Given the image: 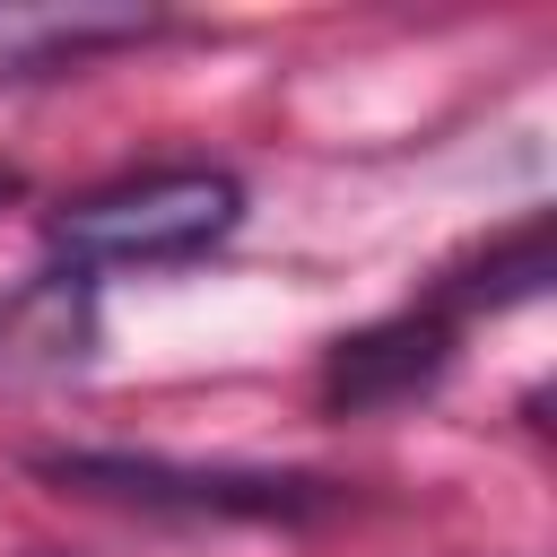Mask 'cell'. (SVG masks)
Returning <instances> with one entry per match:
<instances>
[{"mask_svg":"<svg viewBox=\"0 0 557 557\" xmlns=\"http://www.w3.org/2000/svg\"><path fill=\"white\" fill-rule=\"evenodd\" d=\"M244 218V183L218 165H165V174H131L104 183L87 200H70L52 218V244L87 270V261H122V270H157V261H200L209 244H226Z\"/></svg>","mask_w":557,"mask_h":557,"instance_id":"6da1fadb","label":"cell"},{"mask_svg":"<svg viewBox=\"0 0 557 557\" xmlns=\"http://www.w3.org/2000/svg\"><path fill=\"white\" fill-rule=\"evenodd\" d=\"M52 487L104 496V505H148V513H226V522H305L331 513L339 487L305 470H226V461H165V453H35Z\"/></svg>","mask_w":557,"mask_h":557,"instance_id":"7a4b0ae2","label":"cell"},{"mask_svg":"<svg viewBox=\"0 0 557 557\" xmlns=\"http://www.w3.org/2000/svg\"><path fill=\"white\" fill-rule=\"evenodd\" d=\"M444 366H453V322L444 313H392V322L348 331L322 357V400L331 409H392V400H418Z\"/></svg>","mask_w":557,"mask_h":557,"instance_id":"3957f363","label":"cell"},{"mask_svg":"<svg viewBox=\"0 0 557 557\" xmlns=\"http://www.w3.org/2000/svg\"><path fill=\"white\" fill-rule=\"evenodd\" d=\"M0 357H9V366L87 357V278H78V270H44L35 287H17V296L0 305Z\"/></svg>","mask_w":557,"mask_h":557,"instance_id":"277c9868","label":"cell"},{"mask_svg":"<svg viewBox=\"0 0 557 557\" xmlns=\"http://www.w3.org/2000/svg\"><path fill=\"white\" fill-rule=\"evenodd\" d=\"M540 287H548V218H531L505 252L479 261V278H461L470 305H522V296H540Z\"/></svg>","mask_w":557,"mask_h":557,"instance_id":"5b68a950","label":"cell"}]
</instances>
